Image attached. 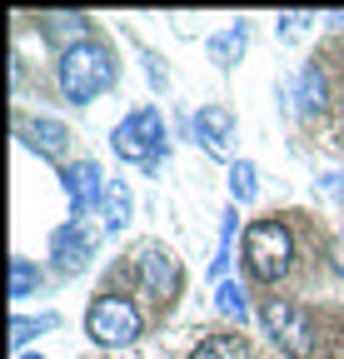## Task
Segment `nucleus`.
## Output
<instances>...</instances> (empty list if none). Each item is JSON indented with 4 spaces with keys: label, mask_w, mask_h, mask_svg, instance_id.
Here are the masks:
<instances>
[{
    "label": "nucleus",
    "mask_w": 344,
    "mask_h": 359,
    "mask_svg": "<svg viewBox=\"0 0 344 359\" xmlns=\"http://www.w3.org/2000/svg\"><path fill=\"white\" fill-rule=\"evenodd\" d=\"M110 85H115V60H110L105 45H95V40L65 45V55H60V90H65L75 105L105 95Z\"/></svg>",
    "instance_id": "f257e3e1"
},
{
    "label": "nucleus",
    "mask_w": 344,
    "mask_h": 359,
    "mask_svg": "<svg viewBox=\"0 0 344 359\" xmlns=\"http://www.w3.org/2000/svg\"><path fill=\"white\" fill-rule=\"evenodd\" d=\"M289 259H294V240L280 219H254L249 230H245V264H249V275L254 280H284L289 275Z\"/></svg>",
    "instance_id": "f03ea898"
},
{
    "label": "nucleus",
    "mask_w": 344,
    "mask_h": 359,
    "mask_svg": "<svg viewBox=\"0 0 344 359\" xmlns=\"http://www.w3.org/2000/svg\"><path fill=\"white\" fill-rule=\"evenodd\" d=\"M85 330H90L95 344H130L140 339V309L130 299H120V294H100L90 304V314H85Z\"/></svg>",
    "instance_id": "7ed1b4c3"
},
{
    "label": "nucleus",
    "mask_w": 344,
    "mask_h": 359,
    "mask_svg": "<svg viewBox=\"0 0 344 359\" xmlns=\"http://www.w3.org/2000/svg\"><path fill=\"white\" fill-rule=\"evenodd\" d=\"M165 140V120H160V110H135L130 120H120V130H115V155L120 160H150L155 155V145Z\"/></svg>",
    "instance_id": "20e7f679"
},
{
    "label": "nucleus",
    "mask_w": 344,
    "mask_h": 359,
    "mask_svg": "<svg viewBox=\"0 0 344 359\" xmlns=\"http://www.w3.org/2000/svg\"><path fill=\"white\" fill-rule=\"evenodd\" d=\"M265 325L275 334V344H284V354L294 359H310V314L289 304V299H270L265 304Z\"/></svg>",
    "instance_id": "39448f33"
},
{
    "label": "nucleus",
    "mask_w": 344,
    "mask_h": 359,
    "mask_svg": "<svg viewBox=\"0 0 344 359\" xmlns=\"http://www.w3.org/2000/svg\"><path fill=\"white\" fill-rule=\"evenodd\" d=\"M140 275H145V285H150V294L160 299V304H170V299H175L180 294V264L175 259H170L165 250H145V259H140Z\"/></svg>",
    "instance_id": "423d86ee"
},
{
    "label": "nucleus",
    "mask_w": 344,
    "mask_h": 359,
    "mask_svg": "<svg viewBox=\"0 0 344 359\" xmlns=\"http://www.w3.org/2000/svg\"><path fill=\"white\" fill-rule=\"evenodd\" d=\"M195 130H200V140L209 155H230V135H235V115L225 105H205L195 115Z\"/></svg>",
    "instance_id": "0eeeda50"
},
{
    "label": "nucleus",
    "mask_w": 344,
    "mask_h": 359,
    "mask_svg": "<svg viewBox=\"0 0 344 359\" xmlns=\"http://www.w3.org/2000/svg\"><path fill=\"white\" fill-rule=\"evenodd\" d=\"M65 185H70L75 215H90V210H95V195H100V165H95V160H80V165L65 175Z\"/></svg>",
    "instance_id": "6e6552de"
},
{
    "label": "nucleus",
    "mask_w": 344,
    "mask_h": 359,
    "mask_svg": "<svg viewBox=\"0 0 344 359\" xmlns=\"http://www.w3.org/2000/svg\"><path fill=\"white\" fill-rule=\"evenodd\" d=\"M85 255H90V235H85L80 224H70V230H60V235H55V259H60L65 269H80V264H85Z\"/></svg>",
    "instance_id": "1a4fd4ad"
},
{
    "label": "nucleus",
    "mask_w": 344,
    "mask_h": 359,
    "mask_svg": "<svg viewBox=\"0 0 344 359\" xmlns=\"http://www.w3.org/2000/svg\"><path fill=\"white\" fill-rule=\"evenodd\" d=\"M190 359H249V344L240 334H209Z\"/></svg>",
    "instance_id": "9d476101"
},
{
    "label": "nucleus",
    "mask_w": 344,
    "mask_h": 359,
    "mask_svg": "<svg viewBox=\"0 0 344 359\" xmlns=\"http://www.w3.org/2000/svg\"><path fill=\"white\" fill-rule=\"evenodd\" d=\"M30 135H35V150H46V155H60L65 140H70V130H65L60 120H35Z\"/></svg>",
    "instance_id": "9b49d317"
},
{
    "label": "nucleus",
    "mask_w": 344,
    "mask_h": 359,
    "mask_svg": "<svg viewBox=\"0 0 344 359\" xmlns=\"http://www.w3.org/2000/svg\"><path fill=\"white\" fill-rule=\"evenodd\" d=\"M254 190H260V185H254V165H249V160H235V170H230V195L245 205V200H254Z\"/></svg>",
    "instance_id": "f8f14e48"
},
{
    "label": "nucleus",
    "mask_w": 344,
    "mask_h": 359,
    "mask_svg": "<svg viewBox=\"0 0 344 359\" xmlns=\"http://www.w3.org/2000/svg\"><path fill=\"white\" fill-rule=\"evenodd\" d=\"M125 219H130V190L115 185V190L105 195V224H110V230H120Z\"/></svg>",
    "instance_id": "ddd939ff"
},
{
    "label": "nucleus",
    "mask_w": 344,
    "mask_h": 359,
    "mask_svg": "<svg viewBox=\"0 0 344 359\" xmlns=\"http://www.w3.org/2000/svg\"><path fill=\"white\" fill-rule=\"evenodd\" d=\"M35 290V264L30 259H11V299H25Z\"/></svg>",
    "instance_id": "4468645a"
},
{
    "label": "nucleus",
    "mask_w": 344,
    "mask_h": 359,
    "mask_svg": "<svg viewBox=\"0 0 344 359\" xmlns=\"http://www.w3.org/2000/svg\"><path fill=\"white\" fill-rule=\"evenodd\" d=\"M46 330H55V314H40V320H15V325H11L15 344H25L30 334H46Z\"/></svg>",
    "instance_id": "2eb2a0df"
},
{
    "label": "nucleus",
    "mask_w": 344,
    "mask_h": 359,
    "mask_svg": "<svg viewBox=\"0 0 344 359\" xmlns=\"http://www.w3.org/2000/svg\"><path fill=\"white\" fill-rule=\"evenodd\" d=\"M46 30H50L55 40H70V35H75V40H85V20H80V15H50V25H46Z\"/></svg>",
    "instance_id": "dca6fc26"
},
{
    "label": "nucleus",
    "mask_w": 344,
    "mask_h": 359,
    "mask_svg": "<svg viewBox=\"0 0 344 359\" xmlns=\"http://www.w3.org/2000/svg\"><path fill=\"white\" fill-rule=\"evenodd\" d=\"M235 50H245V30L235 25L230 35H220V40H214V60H220V65H230V55Z\"/></svg>",
    "instance_id": "f3484780"
},
{
    "label": "nucleus",
    "mask_w": 344,
    "mask_h": 359,
    "mask_svg": "<svg viewBox=\"0 0 344 359\" xmlns=\"http://www.w3.org/2000/svg\"><path fill=\"white\" fill-rule=\"evenodd\" d=\"M220 309L235 314V320H245V290L240 285H220Z\"/></svg>",
    "instance_id": "a211bd4d"
},
{
    "label": "nucleus",
    "mask_w": 344,
    "mask_h": 359,
    "mask_svg": "<svg viewBox=\"0 0 344 359\" xmlns=\"http://www.w3.org/2000/svg\"><path fill=\"white\" fill-rule=\"evenodd\" d=\"M324 100V80L315 70H305V105H319Z\"/></svg>",
    "instance_id": "6ab92c4d"
},
{
    "label": "nucleus",
    "mask_w": 344,
    "mask_h": 359,
    "mask_svg": "<svg viewBox=\"0 0 344 359\" xmlns=\"http://www.w3.org/2000/svg\"><path fill=\"white\" fill-rule=\"evenodd\" d=\"M20 359H40V354H20Z\"/></svg>",
    "instance_id": "aec40b11"
}]
</instances>
